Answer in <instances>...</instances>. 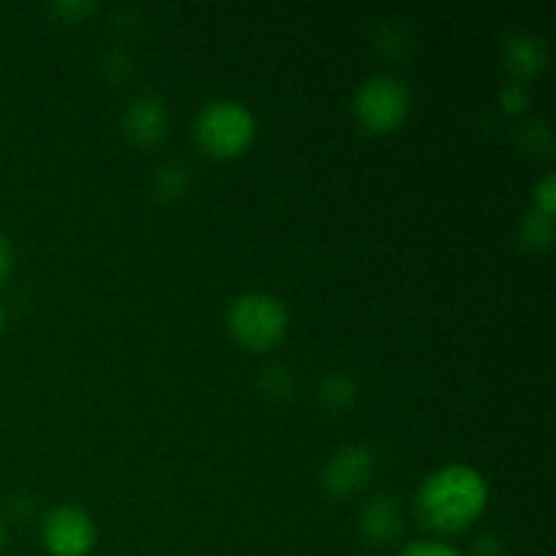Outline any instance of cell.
I'll use <instances>...</instances> for the list:
<instances>
[{
  "instance_id": "1",
  "label": "cell",
  "mask_w": 556,
  "mask_h": 556,
  "mask_svg": "<svg viewBox=\"0 0 556 556\" xmlns=\"http://www.w3.org/2000/svg\"><path fill=\"white\" fill-rule=\"evenodd\" d=\"M489 489L481 472L467 465H451L432 472L421 483L416 497V514L424 527L434 532L467 530L486 510Z\"/></svg>"
},
{
  "instance_id": "2",
  "label": "cell",
  "mask_w": 556,
  "mask_h": 556,
  "mask_svg": "<svg viewBox=\"0 0 556 556\" xmlns=\"http://www.w3.org/2000/svg\"><path fill=\"white\" fill-rule=\"evenodd\" d=\"M286 304L269 293H244L228 307V331L248 351H271L286 337Z\"/></svg>"
},
{
  "instance_id": "3",
  "label": "cell",
  "mask_w": 556,
  "mask_h": 556,
  "mask_svg": "<svg viewBox=\"0 0 556 556\" xmlns=\"http://www.w3.org/2000/svg\"><path fill=\"white\" fill-rule=\"evenodd\" d=\"M255 119L239 101L206 103L195 117V141L212 157H237L253 144Z\"/></svg>"
},
{
  "instance_id": "4",
  "label": "cell",
  "mask_w": 556,
  "mask_h": 556,
  "mask_svg": "<svg viewBox=\"0 0 556 556\" xmlns=\"http://www.w3.org/2000/svg\"><path fill=\"white\" fill-rule=\"evenodd\" d=\"M410 112V90L396 76H372L353 96V114L369 134H391Z\"/></svg>"
},
{
  "instance_id": "5",
  "label": "cell",
  "mask_w": 556,
  "mask_h": 556,
  "mask_svg": "<svg viewBox=\"0 0 556 556\" xmlns=\"http://www.w3.org/2000/svg\"><path fill=\"white\" fill-rule=\"evenodd\" d=\"M43 546L52 556H87L96 546V527L90 516L74 505L54 508L43 519Z\"/></svg>"
},
{
  "instance_id": "6",
  "label": "cell",
  "mask_w": 556,
  "mask_h": 556,
  "mask_svg": "<svg viewBox=\"0 0 556 556\" xmlns=\"http://www.w3.org/2000/svg\"><path fill=\"white\" fill-rule=\"evenodd\" d=\"M375 470V456L367 445H345L324 467V486L334 497H351L362 492Z\"/></svg>"
},
{
  "instance_id": "7",
  "label": "cell",
  "mask_w": 556,
  "mask_h": 556,
  "mask_svg": "<svg viewBox=\"0 0 556 556\" xmlns=\"http://www.w3.org/2000/svg\"><path fill=\"white\" fill-rule=\"evenodd\" d=\"M168 125V109L161 98L139 96L123 114V134L136 147H155Z\"/></svg>"
},
{
  "instance_id": "8",
  "label": "cell",
  "mask_w": 556,
  "mask_h": 556,
  "mask_svg": "<svg viewBox=\"0 0 556 556\" xmlns=\"http://www.w3.org/2000/svg\"><path fill=\"white\" fill-rule=\"evenodd\" d=\"M358 532L372 546H389L402 535V510L394 497H375L358 514Z\"/></svg>"
},
{
  "instance_id": "9",
  "label": "cell",
  "mask_w": 556,
  "mask_h": 556,
  "mask_svg": "<svg viewBox=\"0 0 556 556\" xmlns=\"http://www.w3.org/2000/svg\"><path fill=\"white\" fill-rule=\"evenodd\" d=\"M503 58L510 74L519 76V79H535L538 74H543V68L548 63L546 43L538 36H532V33H516V36H510L505 41Z\"/></svg>"
},
{
  "instance_id": "10",
  "label": "cell",
  "mask_w": 556,
  "mask_h": 556,
  "mask_svg": "<svg viewBox=\"0 0 556 556\" xmlns=\"http://www.w3.org/2000/svg\"><path fill=\"white\" fill-rule=\"evenodd\" d=\"M356 383L348 378L345 372H331L329 378L324 380V389H320V396H324L326 407L334 413L348 410V407L356 402Z\"/></svg>"
},
{
  "instance_id": "11",
  "label": "cell",
  "mask_w": 556,
  "mask_h": 556,
  "mask_svg": "<svg viewBox=\"0 0 556 556\" xmlns=\"http://www.w3.org/2000/svg\"><path fill=\"white\" fill-rule=\"evenodd\" d=\"M521 239L535 250H548L554 242V217L541 215V212H530L521 220Z\"/></svg>"
},
{
  "instance_id": "12",
  "label": "cell",
  "mask_w": 556,
  "mask_h": 556,
  "mask_svg": "<svg viewBox=\"0 0 556 556\" xmlns=\"http://www.w3.org/2000/svg\"><path fill=\"white\" fill-rule=\"evenodd\" d=\"M190 185V172L182 166H163L161 172L155 174V195H161V199L172 201V199H179V195L188 190Z\"/></svg>"
},
{
  "instance_id": "13",
  "label": "cell",
  "mask_w": 556,
  "mask_h": 556,
  "mask_svg": "<svg viewBox=\"0 0 556 556\" xmlns=\"http://www.w3.org/2000/svg\"><path fill=\"white\" fill-rule=\"evenodd\" d=\"M261 389L271 396H291L293 378L286 367H269L266 375L261 378Z\"/></svg>"
},
{
  "instance_id": "14",
  "label": "cell",
  "mask_w": 556,
  "mask_h": 556,
  "mask_svg": "<svg viewBox=\"0 0 556 556\" xmlns=\"http://www.w3.org/2000/svg\"><path fill=\"white\" fill-rule=\"evenodd\" d=\"M535 204H538V212H541V215L554 217V210H556V177L554 174H548V177H543L541 182H538Z\"/></svg>"
},
{
  "instance_id": "15",
  "label": "cell",
  "mask_w": 556,
  "mask_h": 556,
  "mask_svg": "<svg viewBox=\"0 0 556 556\" xmlns=\"http://www.w3.org/2000/svg\"><path fill=\"white\" fill-rule=\"evenodd\" d=\"M400 556H462V554L440 541H418V543H410V546L402 548Z\"/></svg>"
},
{
  "instance_id": "16",
  "label": "cell",
  "mask_w": 556,
  "mask_h": 556,
  "mask_svg": "<svg viewBox=\"0 0 556 556\" xmlns=\"http://www.w3.org/2000/svg\"><path fill=\"white\" fill-rule=\"evenodd\" d=\"M500 101H503L505 112L519 114L521 109H527V103H530V96H527V90L521 85H508L503 90V96H500Z\"/></svg>"
},
{
  "instance_id": "17",
  "label": "cell",
  "mask_w": 556,
  "mask_h": 556,
  "mask_svg": "<svg viewBox=\"0 0 556 556\" xmlns=\"http://www.w3.org/2000/svg\"><path fill=\"white\" fill-rule=\"evenodd\" d=\"M92 9H96V5L85 3V0H81V3H58V5H52L54 14H58L60 20H65V22H81L87 14H92Z\"/></svg>"
},
{
  "instance_id": "18",
  "label": "cell",
  "mask_w": 556,
  "mask_h": 556,
  "mask_svg": "<svg viewBox=\"0 0 556 556\" xmlns=\"http://www.w3.org/2000/svg\"><path fill=\"white\" fill-rule=\"evenodd\" d=\"M11 269H14V250H11V242L5 239V233H0V286L9 280Z\"/></svg>"
},
{
  "instance_id": "19",
  "label": "cell",
  "mask_w": 556,
  "mask_h": 556,
  "mask_svg": "<svg viewBox=\"0 0 556 556\" xmlns=\"http://www.w3.org/2000/svg\"><path fill=\"white\" fill-rule=\"evenodd\" d=\"M476 556H505V548L497 538L483 535V538H478V543H476Z\"/></svg>"
},
{
  "instance_id": "20",
  "label": "cell",
  "mask_w": 556,
  "mask_h": 556,
  "mask_svg": "<svg viewBox=\"0 0 556 556\" xmlns=\"http://www.w3.org/2000/svg\"><path fill=\"white\" fill-rule=\"evenodd\" d=\"M3 541H5V532H3V525H0V548H3Z\"/></svg>"
},
{
  "instance_id": "21",
  "label": "cell",
  "mask_w": 556,
  "mask_h": 556,
  "mask_svg": "<svg viewBox=\"0 0 556 556\" xmlns=\"http://www.w3.org/2000/svg\"><path fill=\"white\" fill-rule=\"evenodd\" d=\"M0 331H3V313H0Z\"/></svg>"
}]
</instances>
